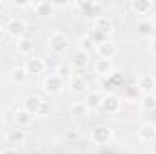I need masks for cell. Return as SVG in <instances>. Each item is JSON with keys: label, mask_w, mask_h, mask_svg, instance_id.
I'll return each instance as SVG.
<instances>
[{"label": "cell", "mask_w": 156, "mask_h": 154, "mask_svg": "<svg viewBox=\"0 0 156 154\" xmlns=\"http://www.w3.org/2000/svg\"><path fill=\"white\" fill-rule=\"evenodd\" d=\"M73 7H76L78 11L82 13V16H85V18H91V20H96L98 16H102L104 13H102V9H104V5L100 4V2H96V0H87V2H75V4H71Z\"/></svg>", "instance_id": "4"}, {"label": "cell", "mask_w": 156, "mask_h": 154, "mask_svg": "<svg viewBox=\"0 0 156 154\" xmlns=\"http://www.w3.org/2000/svg\"><path fill=\"white\" fill-rule=\"evenodd\" d=\"M26 142H27V132L24 129L13 127V129H7L5 131V143L9 147H16L18 149L22 145H26Z\"/></svg>", "instance_id": "8"}, {"label": "cell", "mask_w": 156, "mask_h": 154, "mask_svg": "<svg viewBox=\"0 0 156 154\" xmlns=\"http://www.w3.org/2000/svg\"><path fill=\"white\" fill-rule=\"evenodd\" d=\"M64 89H66V80L60 78L56 73L47 75L42 82V91L45 94H49V96H58Z\"/></svg>", "instance_id": "3"}, {"label": "cell", "mask_w": 156, "mask_h": 154, "mask_svg": "<svg viewBox=\"0 0 156 154\" xmlns=\"http://www.w3.org/2000/svg\"><path fill=\"white\" fill-rule=\"evenodd\" d=\"M136 91L144 94H154L156 91V76L151 73H144L136 78Z\"/></svg>", "instance_id": "7"}, {"label": "cell", "mask_w": 156, "mask_h": 154, "mask_svg": "<svg viewBox=\"0 0 156 154\" xmlns=\"http://www.w3.org/2000/svg\"><path fill=\"white\" fill-rule=\"evenodd\" d=\"M147 49H149V53H151L153 56H156V38H153L149 42V47H147Z\"/></svg>", "instance_id": "33"}, {"label": "cell", "mask_w": 156, "mask_h": 154, "mask_svg": "<svg viewBox=\"0 0 156 154\" xmlns=\"http://www.w3.org/2000/svg\"><path fill=\"white\" fill-rule=\"evenodd\" d=\"M16 53L18 54H22V56H33V53H35V42L29 38V37H24V38H18L16 40Z\"/></svg>", "instance_id": "16"}, {"label": "cell", "mask_w": 156, "mask_h": 154, "mask_svg": "<svg viewBox=\"0 0 156 154\" xmlns=\"http://www.w3.org/2000/svg\"><path fill=\"white\" fill-rule=\"evenodd\" d=\"M102 100H104V93H100V91H89V93H85V100L83 102H85V105L91 111V109H100Z\"/></svg>", "instance_id": "19"}, {"label": "cell", "mask_w": 156, "mask_h": 154, "mask_svg": "<svg viewBox=\"0 0 156 154\" xmlns=\"http://www.w3.org/2000/svg\"><path fill=\"white\" fill-rule=\"evenodd\" d=\"M94 47H96V45H94V42L89 38L87 35H83V37H82V40H80V49H82V51H85V53H89V54H91V53L94 51Z\"/></svg>", "instance_id": "27"}, {"label": "cell", "mask_w": 156, "mask_h": 154, "mask_svg": "<svg viewBox=\"0 0 156 154\" xmlns=\"http://www.w3.org/2000/svg\"><path fill=\"white\" fill-rule=\"evenodd\" d=\"M4 38H5V29L0 26V42H4Z\"/></svg>", "instance_id": "34"}, {"label": "cell", "mask_w": 156, "mask_h": 154, "mask_svg": "<svg viewBox=\"0 0 156 154\" xmlns=\"http://www.w3.org/2000/svg\"><path fill=\"white\" fill-rule=\"evenodd\" d=\"M26 78H27V73H26L24 65L13 67V69L7 73V80H9L11 83H15V85H20V83H24V82H26Z\"/></svg>", "instance_id": "21"}, {"label": "cell", "mask_w": 156, "mask_h": 154, "mask_svg": "<svg viewBox=\"0 0 156 154\" xmlns=\"http://www.w3.org/2000/svg\"><path fill=\"white\" fill-rule=\"evenodd\" d=\"M0 154H20V151L16 147H5V149L0 151Z\"/></svg>", "instance_id": "32"}, {"label": "cell", "mask_w": 156, "mask_h": 154, "mask_svg": "<svg viewBox=\"0 0 156 154\" xmlns=\"http://www.w3.org/2000/svg\"><path fill=\"white\" fill-rule=\"evenodd\" d=\"M154 154H156V145H154Z\"/></svg>", "instance_id": "37"}, {"label": "cell", "mask_w": 156, "mask_h": 154, "mask_svg": "<svg viewBox=\"0 0 156 154\" xmlns=\"http://www.w3.org/2000/svg\"><path fill=\"white\" fill-rule=\"evenodd\" d=\"M149 22H151V26H153V27L156 29V13L153 15V16H151V20H149Z\"/></svg>", "instance_id": "35"}, {"label": "cell", "mask_w": 156, "mask_h": 154, "mask_svg": "<svg viewBox=\"0 0 156 154\" xmlns=\"http://www.w3.org/2000/svg\"><path fill=\"white\" fill-rule=\"evenodd\" d=\"M4 29H5V35H7V37L18 40V38H24V37H26L27 24H26L24 18H9Z\"/></svg>", "instance_id": "6"}, {"label": "cell", "mask_w": 156, "mask_h": 154, "mask_svg": "<svg viewBox=\"0 0 156 154\" xmlns=\"http://www.w3.org/2000/svg\"><path fill=\"white\" fill-rule=\"evenodd\" d=\"M44 103V100L40 98V96H37V94H31V96H27L26 100H24V109L26 111H29L31 114L37 116V113H38L40 105Z\"/></svg>", "instance_id": "22"}, {"label": "cell", "mask_w": 156, "mask_h": 154, "mask_svg": "<svg viewBox=\"0 0 156 154\" xmlns=\"http://www.w3.org/2000/svg\"><path fill=\"white\" fill-rule=\"evenodd\" d=\"M69 47H71V40L67 37V33H64V31H60V29L53 31V33L47 37V49H49V53L55 54V56H64V54L69 51Z\"/></svg>", "instance_id": "1"}, {"label": "cell", "mask_w": 156, "mask_h": 154, "mask_svg": "<svg viewBox=\"0 0 156 154\" xmlns=\"http://www.w3.org/2000/svg\"><path fill=\"white\" fill-rule=\"evenodd\" d=\"M56 75H58L60 78H64V80L67 82L71 76H75V75H76V71H75V67L67 62V64H60V65L56 67Z\"/></svg>", "instance_id": "25"}, {"label": "cell", "mask_w": 156, "mask_h": 154, "mask_svg": "<svg viewBox=\"0 0 156 154\" xmlns=\"http://www.w3.org/2000/svg\"><path fill=\"white\" fill-rule=\"evenodd\" d=\"M122 103H123V100H122L118 94H115V93H105L100 109H102L105 114L115 116V114H120V111H122Z\"/></svg>", "instance_id": "5"}, {"label": "cell", "mask_w": 156, "mask_h": 154, "mask_svg": "<svg viewBox=\"0 0 156 154\" xmlns=\"http://www.w3.org/2000/svg\"><path fill=\"white\" fill-rule=\"evenodd\" d=\"M93 71L98 76L109 78L111 75H115V64H113V60H107V58H96L93 62Z\"/></svg>", "instance_id": "13"}, {"label": "cell", "mask_w": 156, "mask_h": 154, "mask_svg": "<svg viewBox=\"0 0 156 154\" xmlns=\"http://www.w3.org/2000/svg\"><path fill=\"white\" fill-rule=\"evenodd\" d=\"M93 29L100 31L104 37H107V38H109V37L115 33V22H113V18H111V16L102 15V16H98L96 20H93Z\"/></svg>", "instance_id": "11"}, {"label": "cell", "mask_w": 156, "mask_h": 154, "mask_svg": "<svg viewBox=\"0 0 156 154\" xmlns=\"http://www.w3.org/2000/svg\"><path fill=\"white\" fill-rule=\"evenodd\" d=\"M4 127H5V118L0 114V129H4Z\"/></svg>", "instance_id": "36"}, {"label": "cell", "mask_w": 156, "mask_h": 154, "mask_svg": "<svg viewBox=\"0 0 156 154\" xmlns=\"http://www.w3.org/2000/svg\"><path fill=\"white\" fill-rule=\"evenodd\" d=\"M24 69L27 73V76H40L42 73H45L47 69V64L44 58H38V56H29L26 58L24 62Z\"/></svg>", "instance_id": "9"}, {"label": "cell", "mask_w": 156, "mask_h": 154, "mask_svg": "<svg viewBox=\"0 0 156 154\" xmlns=\"http://www.w3.org/2000/svg\"><path fill=\"white\" fill-rule=\"evenodd\" d=\"M87 37H89V38H91L93 42H94V45H98V44H102V42L109 40L107 37H104V35H102L100 31H96V29H91V31L87 33Z\"/></svg>", "instance_id": "28"}, {"label": "cell", "mask_w": 156, "mask_h": 154, "mask_svg": "<svg viewBox=\"0 0 156 154\" xmlns=\"http://www.w3.org/2000/svg\"><path fill=\"white\" fill-rule=\"evenodd\" d=\"M33 11L40 15V16H53L55 15V4L53 2H45V0H42V2H35L33 4Z\"/></svg>", "instance_id": "20"}, {"label": "cell", "mask_w": 156, "mask_h": 154, "mask_svg": "<svg viewBox=\"0 0 156 154\" xmlns=\"http://www.w3.org/2000/svg\"><path fill=\"white\" fill-rule=\"evenodd\" d=\"M115 140V131L105 125V123H98L91 129V142L94 145H109Z\"/></svg>", "instance_id": "2"}, {"label": "cell", "mask_w": 156, "mask_h": 154, "mask_svg": "<svg viewBox=\"0 0 156 154\" xmlns=\"http://www.w3.org/2000/svg\"><path fill=\"white\" fill-rule=\"evenodd\" d=\"M66 87L69 93L73 94H83V93H89V82L85 80V76L82 75H75L66 82Z\"/></svg>", "instance_id": "10"}, {"label": "cell", "mask_w": 156, "mask_h": 154, "mask_svg": "<svg viewBox=\"0 0 156 154\" xmlns=\"http://www.w3.org/2000/svg\"><path fill=\"white\" fill-rule=\"evenodd\" d=\"M0 5H2V4H0Z\"/></svg>", "instance_id": "38"}, {"label": "cell", "mask_w": 156, "mask_h": 154, "mask_svg": "<svg viewBox=\"0 0 156 154\" xmlns=\"http://www.w3.org/2000/svg\"><path fill=\"white\" fill-rule=\"evenodd\" d=\"M94 53L98 54V58H107V60H113L118 54V45L113 40H105L102 44H98L94 47Z\"/></svg>", "instance_id": "12"}, {"label": "cell", "mask_w": 156, "mask_h": 154, "mask_svg": "<svg viewBox=\"0 0 156 154\" xmlns=\"http://www.w3.org/2000/svg\"><path fill=\"white\" fill-rule=\"evenodd\" d=\"M67 142H76L78 138H80V132L75 131V129H71V131H66V136H64Z\"/></svg>", "instance_id": "30"}, {"label": "cell", "mask_w": 156, "mask_h": 154, "mask_svg": "<svg viewBox=\"0 0 156 154\" xmlns=\"http://www.w3.org/2000/svg\"><path fill=\"white\" fill-rule=\"evenodd\" d=\"M140 109L145 113L156 111V94H144L140 98Z\"/></svg>", "instance_id": "23"}, {"label": "cell", "mask_w": 156, "mask_h": 154, "mask_svg": "<svg viewBox=\"0 0 156 154\" xmlns=\"http://www.w3.org/2000/svg\"><path fill=\"white\" fill-rule=\"evenodd\" d=\"M89 114V107L85 105V102H75L71 105V116L76 118V120H82Z\"/></svg>", "instance_id": "24"}, {"label": "cell", "mask_w": 156, "mask_h": 154, "mask_svg": "<svg viewBox=\"0 0 156 154\" xmlns=\"http://www.w3.org/2000/svg\"><path fill=\"white\" fill-rule=\"evenodd\" d=\"M33 120H35V114H31V113L26 111L24 107H22V109H16V111L13 113V123H15V127L26 129V127H29V125L33 123Z\"/></svg>", "instance_id": "14"}, {"label": "cell", "mask_w": 156, "mask_h": 154, "mask_svg": "<svg viewBox=\"0 0 156 154\" xmlns=\"http://www.w3.org/2000/svg\"><path fill=\"white\" fill-rule=\"evenodd\" d=\"M13 5H15V7H18V9H27V7H33V4H31V2H18V0H15V2H13Z\"/></svg>", "instance_id": "31"}, {"label": "cell", "mask_w": 156, "mask_h": 154, "mask_svg": "<svg viewBox=\"0 0 156 154\" xmlns=\"http://www.w3.org/2000/svg\"><path fill=\"white\" fill-rule=\"evenodd\" d=\"M69 64L75 67V71H82V69H85V67L91 64V54L85 53V51H82V49H78L76 53L71 56Z\"/></svg>", "instance_id": "15"}, {"label": "cell", "mask_w": 156, "mask_h": 154, "mask_svg": "<svg viewBox=\"0 0 156 154\" xmlns=\"http://www.w3.org/2000/svg\"><path fill=\"white\" fill-rule=\"evenodd\" d=\"M142 142H154L156 140V125L154 123H142L136 131Z\"/></svg>", "instance_id": "18"}, {"label": "cell", "mask_w": 156, "mask_h": 154, "mask_svg": "<svg viewBox=\"0 0 156 154\" xmlns=\"http://www.w3.org/2000/svg\"><path fill=\"white\" fill-rule=\"evenodd\" d=\"M136 31H138V35H140V37H144V38H149V37L153 35L154 27L151 26V22L144 20V22H140V24L136 26Z\"/></svg>", "instance_id": "26"}, {"label": "cell", "mask_w": 156, "mask_h": 154, "mask_svg": "<svg viewBox=\"0 0 156 154\" xmlns=\"http://www.w3.org/2000/svg\"><path fill=\"white\" fill-rule=\"evenodd\" d=\"M49 113H51V107H49V103H47V102H44V103L40 105L37 116H40V118H45V116H49Z\"/></svg>", "instance_id": "29"}, {"label": "cell", "mask_w": 156, "mask_h": 154, "mask_svg": "<svg viewBox=\"0 0 156 154\" xmlns=\"http://www.w3.org/2000/svg\"><path fill=\"white\" fill-rule=\"evenodd\" d=\"M153 2L151 0H131L129 4V9L134 13V15H149L153 11Z\"/></svg>", "instance_id": "17"}]
</instances>
